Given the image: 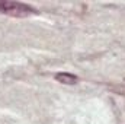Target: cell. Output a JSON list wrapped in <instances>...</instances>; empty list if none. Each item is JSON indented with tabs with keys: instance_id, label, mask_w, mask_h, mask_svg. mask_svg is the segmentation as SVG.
<instances>
[{
	"instance_id": "obj_1",
	"label": "cell",
	"mask_w": 125,
	"mask_h": 124,
	"mask_svg": "<svg viewBox=\"0 0 125 124\" xmlns=\"http://www.w3.org/2000/svg\"><path fill=\"white\" fill-rule=\"evenodd\" d=\"M0 13L9 15L13 18H26V16L35 15L36 10L32 6L19 3V1H0Z\"/></svg>"
},
{
	"instance_id": "obj_2",
	"label": "cell",
	"mask_w": 125,
	"mask_h": 124,
	"mask_svg": "<svg viewBox=\"0 0 125 124\" xmlns=\"http://www.w3.org/2000/svg\"><path fill=\"white\" fill-rule=\"evenodd\" d=\"M55 79L58 82H61V83H67V85H73L77 80V77L74 74H70V73H57Z\"/></svg>"
}]
</instances>
